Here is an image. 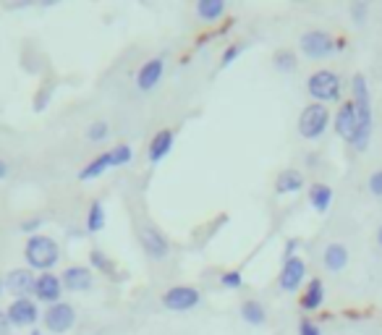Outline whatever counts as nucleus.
<instances>
[{
    "instance_id": "nucleus-40",
    "label": "nucleus",
    "mask_w": 382,
    "mask_h": 335,
    "mask_svg": "<svg viewBox=\"0 0 382 335\" xmlns=\"http://www.w3.org/2000/svg\"><path fill=\"white\" fill-rule=\"evenodd\" d=\"M3 288H6V283H3V280H0V291H3Z\"/></svg>"
},
{
    "instance_id": "nucleus-10",
    "label": "nucleus",
    "mask_w": 382,
    "mask_h": 335,
    "mask_svg": "<svg viewBox=\"0 0 382 335\" xmlns=\"http://www.w3.org/2000/svg\"><path fill=\"white\" fill-rule=\"evenodd\" d=\"M35 283H37V275L35 270H29V267L11 270L8 278H6V288L11 291V296H16V299H29L35 293Z\"/></svg>"
},
{
    "instance_id": "nucleus-35",
    "label": "nucleus",
    "mask_w": 382,
    "mask_h": 335,
    "mask_svg": "<svg viewBox=\"0 0 382 335\" xmlns=\"http://www.w3.org/2000/svg\"><path fill=\"white\" fill-rule=\"evenodd\" d=\"M296 246H299V241H296V239L288 241L286 251H283V262H286V260H291V257H296Z\"/></svg>"
},
{
    "instance_id": "nucleus-14",
    "label": "nucleus",
    "mask_w": 382,
    "mask_h": 335,
    "mask_svg": "<svg viewBox=\"0 0 382 335\" xmlns=\"http://www.w3.org/2000/svg\"><path fill=\"white\" fill-rule=\"evenodd\" d=\"M173 142H176V129H160V132L149 139V144H147V160H149L152 165L163 163V160L170 155Z\"/></svg>"
},
{
    "instance_id": "nucleus-5",
    "label": "nucleus",
    "mask_w": 382,
    "mask_h": 335,
    "mask_svg": "<svg viewBox=\"0 0 382 335\" xmlns=\"http://www.w3.org/2000/svg\"><path fill=\"white\" fill-rule=\"evenodd\" d=\"M307 89L317 102L325 105V102H333L340 97V79L333 71H314L307 82Z\"/></svg>"
},
{
    "instance_id": "nucleus-2",
    "label": "nucleus",
    "mask_w": 382,
    "mask_h": 335,
    "mask_svg": "<svg viewBox=\"0 0 382 335\" xmlns=\"http://www.w3.org/2000/svg\"><path fill=\"white\" fill-rule=\"evenodd\" d=\"M24 260L29 264V270H39V273H50V267H55L60 260V246L55 244V239L50 236H29L24 246Z\"/></svg>"
},
{
    "instance_id": "nucleus-38",
    "label": "nucleus",
    "mask_w": 382,
    "mask_h": 335,
    "mask_svg": "<svg viewBox=\"0 0 382 335\" xmlns=\"http://www.w3.org/2000/svg\"><path fill=\"white\" fill-rule=\"evenodd\" d=\"M377 241H380V246H382V226H380V230H377Z\"/></svg>"
},
{
    "instance_id": "nucleus-4",
    "label": "nucleus",
    "mask_w": 382,
    "mask_h": 335,
    "mask_svg": "<svg viewBox=\"0 0 382 335\" xmlns=\"http://www.w3.org/2000/svg\"><path fill=\"white\" fill-rule=\"evenodd\" d=\"M330 123V110L322 102H311L301 110L299 116V134L304 139H320Z\"/></svg>"
},
{
    "instance_id": "nucleus-22",
    "label": "nucleus",
    "mask_w": 382,
    "mask_h": 335,
    "mask_svg": "<svg viewBox=\"0 0 382 335\" xmlns=\"http://www.w3.org/2000/svg\"><path fill=\"white\" fill-rule=\"evenodd\" d=\"M241 317H244V323L249 325H264V320H267V309L262 307V301L257 299H246L244 304H241Z\"/></svg>"
},
{
    "instance_id": "nucleus-17",
    "label": "nucleus",
    "mask_w": 382,
    "mask_h": 335,
    "mask_svg": "<svg viewBox=\"0 0 382 335\" xmlns=\"http://www.w3.org/2000/svg\"><path fill=\"white\" fill-rule=\"evenodd\" d=\"M163 73H165V58L147 60L142 69H139V73H136V87L142 92H152L157 87V82L163 79Z\"/></svg>"
},
{
    "instance_id": "nucleus-19",
    "label": "nucleus",
    "mask_w": 382,
    "mask_h": 335,
    "mask_svg": "<svg viewBox=\"0 0 382 335\" xmlns=\"http://www.w3.org/2000/svg\"><path fill=\"white\" fill-rule=\"evenodd\" d=\"M301 186H304V176H301L299 170H293V168L280 170V176L275 181V192L278 194H293L299 192Z\"/></svg>"
},
{
    "instance_id": "nucleus-12",
    "label": "nucleus",
    "mask_w": 382,
    "mask_h": 335,
    "mask_svg": "<svg viewBox=\"0 0 382 335\" xmlns=\"http://www.w3.org/2000/svg\"><path fill=\"white\" fill-rule=\"evenodd\" d=\"M6 314H8L13 327H32L39 320V309L32 299H13Z\"/></svg>"
},
{
    "instance_id": "nucleus-36",
    "label": "nucleus",
    "mask_w": 382,
    "mask_h": 335,
    "mask_svg": "<svg viewBox=\"0 0 382 335\" xmlns=\"http://www.w3.org/2000/svg\"><path fill=\"white\" fill-rule=\"evenodd\" d=\"M364 11H367V6H364V3H361V6H354V19H358V21H361Z\"/></svg>"
},
{
    "instance_id": "nucleus-23",
    "label": "nucleus",
    "mask_w": 382,
    "mask_h": 335,
    "mask_svg": "<svg viewBox=\"0 0 382 335\" xmlns=\"http://www.w3.org/2000/svg\"><path fill=\"white\" fill-rule=\"evenodd\" d=\"M197 13L204 21H217L226 13V0H199L197 3Z\"/></svg>"
},
{
    "instance_id": "nucleus-33",
    "label": "nucleus",
    "mask_w": 382,
    "mask_h": 335,
    "mask_svg": "<svg viewBox=\"0 0 382 335\" xmlns=\"http://www.w3.org/2000/svg\"><path fill=\"white\" fill-rule=\"evenodd\" d=\"M50 92H53V87H48V92H45V95H42V92H37L35 110H45V105H48V100H50Z\"/></svg>"
},
{
    "instance_id": "nucleus-37",
    "label": "nucleus",
    "mask_w": 382,
    "mask_h": 335,
    "mask_svg": "<svg viewBox=\"0 0 382 335\" xmlns=\"http://www.w3.org/2000/svg\"><path fill=\"white\" fill-rule=\"evenodd\" d=\"M6 176H8V163H6V160H0V181L6 179Z\"/></svg>"
},
{
    "instance_id": "nucleus-1",
    "label": "nucleus",
    "mask_w": 382,
    "mask_h": 335,
    "mask_svg": "<svg viewBox=\"0 0 382 335\" xmlns=\"http://www.w3.org/2000/svg\"><path fill=\"white\" fill-rule=\"evenodd\" d=\"M354 108H356V118H358V132L354 139V147L358 152H364L370 147V136H372V102H370V89H367V79L364 73L354 76Z\"/></svg>"
},
{
    "instance_id": "nucleus-7",
    "label": "nucleus",
    "mask_w": 382,
    "mask_h": 335,
    "mask_svg": "<svg viewBox=\"0 0 382 335\" xmlns=\"http://www.w3.org/2000/svg\"><path fill=\"white\" fill-rule=\"evenodd\" d=\"M202 301V293L194 286H173L163 293V307L170 311H189Z\"/></svg>"
},
{
    "instance_id": "nucleus-24",
    "label": "nucleus",
    "mask_w": 382,
    "mask_h": 335,
    "mask_svg": "<svg viewBox=\"0 0 382 335\" xmlns=\"http://www.w3.org/2000/svg\"><path fill=\"white\" fill-rule=\"evenodd\" d=\"M102 228H105V207L100 199H92L87 212V233H100Z\"/></svg>"
},
{
    "instance_id": "nucleus-11",
    "label": "nucleus",
    "mask_w": 382,
    "mask_h": 335,
    "mask_svg": "<svg viewBox=\"0 0 382 335\" xmlns=\"http://www.w3.org/2000/svg\"><path fill=\"white\" fill-rule=\"evenodd\" d=\"M304 278H307V264H304V260L301 257H291V260L283 262V270L278 275V283H280V288L286 293H293V291H299Z\"/></svg>"
},
{
    "instance_id": "nucleus-30",
    "label": "nucleus",
    "mask_w": 382,
    "mask_h": 335,
    "mask_svg": "<svg viewBox=\"0 0 382 335\" xmlns=\"http://www.w3.org/2000/svg\"><path fill=\"white\" fill-rule=\"evenodd\" d=\"M299 335H322V330L311 323L309 317H304V320L299 323Z\"/></svg>"
},
{
    "instance_id": "nucleus-27",
    "label": "nucleus",
    "mask_w": 382,
    "mask_h": 335,
    "mask_svg": "<svg viewBox=\"0 0 382 335\" xmlns=\"http://www.w3.org/2000/svg\"><path fill=\"white\" fill-rule=\"evenodd\" d=\"M108 136H110V126L105 120H95V123L87 129V139H89V142H105Z\"/></svg>"
},
{
    "instance_id": "nucleus-18",
    "label": "nucleus",
    "mask_w": 382,
    "mask_h": 335,
    "mask_svg": "<svg viewBox=\"0 0 382 335\" xmlns=\"http://www.w3.org/2000/svg\"><path fill=\"white\" fill-rule=\"evenodd\" d=\"M322 301H325V283L320 278H311L307 288H304V293H301L299 307L304 311H317L322 307Z\"/></svg>"
},
{
    "instance_id": "nucleus-15",
    "label": "nucleus",
    "mask_w": 382,
    "mask_h": 335,
    "mask_svg": "<svg viewBox=\"0 0 382 335\" xmlns=\"http://www.w3.org/2000/svg\"><path fill=\"white\" fill-rule=\"evenodd\" d=\"M335 132H338V136H343L348 144H354L358 132V118H356V108H354V100L346 102V105H340L338 116H335Z\"/></svg>"
},
{
    "instance_id": "nucleus-21",
    "label": "nucleus",
    "mask_w": 382,
    "mask_h": 335,
    "mask_svg": "<svg viewBox=\"0 0 382 335\" xmlns=\"http://www.w3.org/2000/svg\"><path fill=\"white\" fill-rule=\"evenodd\" d=\"M309 202L317 212H327L333 204V189L327 183H311L309 189Z\"/></svg>"
},
{
    "instance_id": "nucleus-8",
    "label": "nucleus",
    "mask_w": 382,
    "mask_h": 335,
    "mask_svg": "<svg viewBox=\"0 0 382 335\" xmlns=\"http://www.w3.org/2000/svg\"><path fill=\"white\" fill-rule=\"evenodd\" d=\"M301 50H304L307 58H327L335 50V39L322 29H309V32L301 35Z\"/></svg>"
},
{
    "instance_id": "nucleus-39",
    "label": "nucleus",
    "mask_w": 382,
    "mask_h": 335,
    "mask_svg": "<svg viewBox=\"0 0 382 335\" xmlns=\"http://www.w3.org/2000/svg\"><path fill=\"white\" fill-rule=\"evenodd\" d=\"M29 335H45V333H42V330H32Z\"/></svg>"
},
{
    "instance_id": "nucleus-29",
    "label": "nucleus",
    "mask_w": 382,
    "mask_h": 335,
    "mask_svg": "<svg viewBox=\"0 0 382 335\" xmlns=\"http://www.w3.org/2000/svg\"><path fill=\"white\" fill-rule=\"evenodd\" d=\"M220 283L226 288H233V291H236V288L244 286V275H241L239 270H226V273L220 275Z\"/></svg>"
},
{
    "instance_id": "nucleus-9",
    "label": "nucleus",
    "mask_w": 382,
    "mask_h": 335,
    "mask_svg": "<svg viewBox=\"0 0 382 335\" xmlns=\"http://www.w3.org/2000/svg\"><path fill=\"white\" fill-rule=\"evenodd\" d=\"M139 241H142V246L149 260H163V257H167V251H170V244H167L165 233L155 226L139 228Z\"/></svg>"
},
{
    "instance_id": "nucleus-31",
    "label": "nucleus",
    "mask_w": 382,
    "mask_h": 335,
    "mask_svg": "<svg viewBox=\"0 0 382 335\" xmlns=\"http://www.w3.org/2000/svg\"><path fill=\"white\" fill-rule=\"evenodd\" d=\"M39 228H42V217H26V220H21V230L24 233H35L37 236Z\"/></svg>"
},
{
    "instance_id": "nucleus-28",
    "label": "nucleus",
    "mask_w": 382,
    "mask_h": 335,
    "mask_svg": "<svg viewBox=\"0 0 382 335\" xmlns=\"http://www.w3.org/2000/svg\"><path fill=\"white\" fill-rule=\"evenodd\" d=\"M244 48H246L244 42H233V45H228V48L223 50V55H220V69H228V66L244 53Z\"/></svg>"
},
{
    "instance_id": "nucleus-6",
    "label": "nucleus",
    "mask_w": 382,
    "mask_h": 335,
    "mask_svg": "<svg viewBox=\"0 0 382 335\" xmlns=\"http://www.w3.org/2000/svg\"><path fill=\"white\" fill-rule=\"evenodd\" d=\"M42 320H45V327H48L50 333L63 335L69 333L73 323H76V309H73L71 304H66V301H58V304H53V307L45 309Z\"/></svg>"
},
{
    "instance_id": "nucleus-26",
    "label": "nucleus",
    "mask_w": 382,
    "mask_h": 335,
    "mask_svg": "<svg viewBox=\"0 0 382 335\" xmlns=\"http://www.w3.org/2000/svg\"><path fill=\"white\" fill-rule=\"evenodd\" d=\"M273 63H275V69H278V71H283V73L293 71V69H296V53H293V50H288V48L278 50V53L273 55Z\"/></svg>"
},
{
    "instance_id": "nucleus-32",
    "label": "nucleus",
    "mask_w": 382,
    "mask_h": 335,
    "mask_svg": "<svg viewBox=\"0 0 382 335\" xmlns=\"http://www.w3.org/2000/svg\"><path fill=\"white\" fill-rule=\"evenodd\" d=\"M370 192L374 197H382V170H374L370 176Z\"/></svg>"
},
{
    "instance_id": "nucleus-25",
    "label": "nucleus",
    "mask_w": 382,
    "mask_h": 335,
    "mask_svg": "<svg viewBox=\"0 0 382 335\" xmlns=\"http://www.w3.org/2000/svg\"><path fill=\"white\" fill-rule=\"evenodd\" d=\"M89 262H92V267H95V270H100V273H105V275L116 278V280L120 278L118 267L110 262L108 257H105V254H102L100 249H92V251H89Z\"/></svg>"
},
{
    "instance_id": "nucleus-13",
    "label": "nucleus",
    "mask_w": 382,
    "mask_h": 335,
    "mask_svg": "<svg viewBox=\"0 0 382 335\" xmlns=\"http://www.w3.org/2000/svg\"><path fill=\"white\" fill-rule=\"evenodd\" d=\"M60 293H63V283H60V275H53V273H42V275H37V283H35V296L37 301H42V304H58L60 301Z\"/></svg>"
},
{
    "instance_id": "nucleus-16",
    "label": "nucleus",
    "mask_w": 382,
    "mask_h": 335,
    "mask_svg": "<svg viewBox=\"0 0 382 335\" xmlns=\"http://www.w3.org/2000/svg\"><path fill=\"white\" fill-rule=\"evenodd\" d=\"M92 280H95L92 270L84 264H71L60 273V283L66 291H87V288H92Z\"/></svg>"
},
{
    "instance_id": "nucleus-20",
    "label": "nucleus",
    "mask_w": 382,
    "mask_h": 335,
    "mask_svg": "<svg viewBox=\"0 0 382 335\" xmlns=\"http://www.w3.org/2000/svg\"><path fill=\"white\" fill-rule=\"evenodd\" d=\"M348 264V249L343 244H327L325 249V267L330 273H340L343 267Z\"/></svg>"
},
{
    "instance_id": "nucleus-34",
    "label": "nucleus",
    "mask_w": 382,
    "mask_h": 335,
    "mask_svg": "<svg viewBox=\"0 0 382 335\" xmlns=\"http://www.w3.org/2000/svg\"><path fill=\"white\" fill-rule=\"evenodd\" d=\"M11 320H8V314L6 311H0V335H11Z\"/></svg>"
},
{
    "instance_id": "nucleus-3",
    "label": "nucleus",
    "mask_w": 382,
    "mask_h": 335,
    "mask_svg": "<svg viewBox=\"0 0 382 335\" xmlns=\"http://www.w3.org/2000/svg\"><path fill=\"white\" fill-rule=\"evenodd\" d=\"M134 160V150L129 144H116V147H110L105 152H100L97 157H92L84 170H79V181H92L97 176H102L105 170L110 168H120V165H129Z\"/></svg>"
}]
</instances>
